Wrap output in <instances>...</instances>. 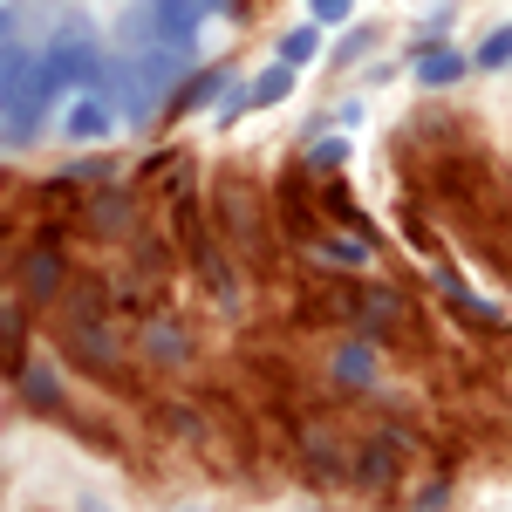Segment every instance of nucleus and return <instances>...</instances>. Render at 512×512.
<instances>
[{
  "mask_svg": "<svg viewBox=\"0 0 512 512\" xmlns=\"http://www.w3.org/2000/svg\"><path fill=\"white\" fill-rule=\"evenodd\" d=\"M28 89H35V55H28L21 41H7V48H0V137H7V144H28V137H35Z\"/></svg>",
  "mask_w": 512,
  "mask_h": 512,
  "instance_id": "nucleus-1",
  "label": "nucleus"
},
{
  "mask_svg": "<svg viewBox=\"0 0 512 512\" xmlns=\"http://www.w3.org/2000/svg\"><path fill=\"white\" fill-rule=\"evenodd\" d=\"M178 76V48H151V55H137L130 69H123V82H130V117H151V103L164 96V82Z\"/></svg>",
  "mask_w": 512,
  "mask_h": 512,
  "instance_id": "nucleus-2",
  "label": "nucleus"
},
{
  "mask_svg": "<svg viewBox=\"0 0 512 512\" xmlns=\"http://www.w3.org/2000/svg\"><path fill=\"white\" fill-rule=\"evenodd\" d=\"M151 35H158V48L192 55V41H198V0H151Z\"/></svg>",
  "mask_w": 512,
  "mask_h": 512,
  "instance_id": "nucleus-3",
  "label": "nucleus"
},
{
  "mask_svg": "<svg viewBox=\"0 0 512 512\" xmlns=\"http://www.w3.org/2000/svg\"><path fill=\"white\" fill-rule=\"evenodd\" d=\"M110 103H103V89H82V103L76 110H69V123H62V130H69V144H103V137H110Z\"/></svg>",
  "mask_w": 512,
  "mask_h": 512,
  "instance_id": "nucleus-4",
  "label": "nucleus"
},
{
  "mask_svg": "<svg viewBox=\"0 0 512 512\" xmlns=\"http://www.w3.org/2000/svg\"><path fill=\"white\" fill-rule=\"evenodd\" d=\"M465 69H472V62H465L458 48H424V55H417V82H424V89H451Z\"/></svg>",
  "mask_w": 512,
  "mask_h": 512,
  "instance_id": "nucleus-5",
  "label": "nucleus"
},
{
  "mask_svg": "<svg viewBox=\"0 0 512 512\" xmlns=\"http://www.w3.org/2000/svg\"><path fill=\"white\" fill-rule=\"evenodd\" d=\"M287 89H294V69H287V62H274V69H267V76H253V89H246V96H233L226 110H246V103H253V110H274Z\"/></svg>",
  "mask_w": 512,
  "mask_h": 512,
  "instance_id": "nucleus-6",
  "label": "nucleus"
},
{
  "mask_svg": "<svg viewBox=\"0 0 512 512\" xmlns=\"http://www.w3.org/2000/svg\"><path fill=\"white\" fill-rule=\"evenodd\" d=\"M21 287L48 301V294L62 287V253H55V246H35V253H28V267H21Z\"/></svg>",
  "mask_w": 512,
  "mask_h": 512,
  "instance_id": "nucleus-7",
  "label": "nucleus"
},
{
  "mask_svg": "<svg viewBox=\"0 0 512 512\" xmlns=\"http://www.w3.org/2000/svg\"><path fill=\"white\" fill-rule=\"evenodd\" d=\"M315 55H321V21L294 28V35H280V62H287V69H301V62H315Z\"/></svg>",
  "mask_w": 512,
  "mask_h": 512,
  "instance_id": "nucleus-8",
  "label": "nucleus"
},
{
  "mask_svg": "<svg viewBox=\"0 0 512 512\" xmlns=\"http://www.w3.org/2000/svg\"><path fill=\"white\" fill-rule=\"evenodd\" d=\"M396 321H403V301H396L390 287L362 294V328H376V335H383V328H396Z\"/></svg>",
  "mask_w": 512,
  "mask_h": 512,
  "instance_id": "nucleus-9",
  "label": "nucleus"
},
{
  "mask_svg": "<svg viewBox=\"0 0 512 512\" xmlns=\"http://www.w3.org/2000/svg\"><path fill=\"white\" fill-rule=\"evenodd\" d=\"M28 355H21V308H7L0 301V369H21Z\"/></svg>",
  "mask_w": 512,
  "mask_h": 512,
  "instance_id": "nucleus-10",
  "label": "nucleus"
},
{
  "mask_svg": "<svg viewBox=\"0 0 512 512\" xmlns=\"http://www.w3.org/2000/svg\"><path fill=\"white\" fill-rule=\"evenodd\" d=\"M335 376L342 383H376V355L362 349V342H349V349L335 355Z\"/></svg>",
  "mask_w": 512,
  "mask_h": 512,
  "instance_id": "nucleus-11",
  "label": "nucleus"
},
{
  "mask_svg": "<svg viewBox=\"0 0 512 512\" xmlns=\"http://www.w3.org/2000/svg\"><path fill=\"white\" fill-rule=\"evenodd\" d=\"M21 390H28V403H41V410H55V403H62L55 369H28V362H21Z\"/></svg>",
  "mask_w": 512,
  "mask_h": 512,
  "instance_id": "nucleus-12",
  "label": "nucleus"
},
{
  "mask_svg": "<svg viewBox=\"0 0 512 512\" xmlns=\"http://www.w3.org/2000/svg\"><path fill=\"white\" fill-rule=\"evenodd\" d=\"M226 69H205V76L198 82H185V96H178V110H198V103H212V96H219V89H226Z\"/></svg>",
  "mask_w": 512,
  "mask_h": 512,
  "instance_id": "nucleus-13",
  "label": "nucleus"
},
{
  "mask_svg": "<svg viewBox=\"0 0 512 512\" xmlns=\"http://www.w3.org/2000/svg\"><path fill=\"white\" fill-rule=\"evenodd\" d=\"M472 62H478V69H512V21H506V28H499L492 41H478Z\"/></svg>",
  "mask_w": 512,
  "mask_h": 512,
  "instance_id": "nucleus-14",
  "label": "nucleus"
},
{
  "mask_svg": "<svg viewBox=\"0 0 512 512\" xmlns=\"http://www.w3.org/2000/svg\"><path fill=\"white\" fill-rule=\"evenodd\" d=\"M349 7H355V0H308V14H315L321 28H335V21H349Z\"/></svg>",
  "mask_w": 512,
  "mask_h": 512,
  "instance_id": "nucleus-15",
  "label": "nucleus"
},
{
  "mask_svg": "<svg viewBox=\"0 0 512 512\" xmlns=\"http://www.w3.org/2000/svg\"><path fill=\"white\" fill-rule=\"evenodd\" d=\"M349 158V144L342 137H321V144H308V164H342Z\"/></svg>",
  "mask_w": 512,
  "mask_h": 512,
  "instance_id": "nucleus-16",
  "label": "nucleus"
},
{
  "mask_svg": "<svg viewBox=\"0 0 512 512\" xmlns=\"http://www.w3.org/2000/svg\"><path fill=\"white\" fill-rule=\"evenodd\" d=\"M7 41H14V14L0 7V48H7Z\"/></svg>",
  "mask_w": 512,
  "mask_h": 512,
  "instance_id": "nucleus-17",
  "label": "nucleus"
},
{
  "mask_svg": "<svg viewBox=\"0 0 512 512\" xmlns=\"http://www.w3.org/2000/svg\"><path fill=\"white\" fill-rule=\"evenodd\" d=\"M198 7H205V14H219V7H226V0H198Z\"/></svg>",
  "mask_w": 512,
  "mask_h": 512,
  "instance_id": "nucleus-18",
  "label": "nucleus"
},
{
  "mask_svg": "<svg viewBox=\"0 0 512 512\" xmlns=\"http://www.w3.org/2000/svg\"><path fill=\"white\" fill-rule=\"evenodd\" d=\"M82 512H110V506H96V499H89V506H82Z\"/></svg>",
  "mask_w": 512,
  "mask_h": 512,
  "instance_id": "nucleus-19",
  "label": "nucleus"
}]
</instances>
